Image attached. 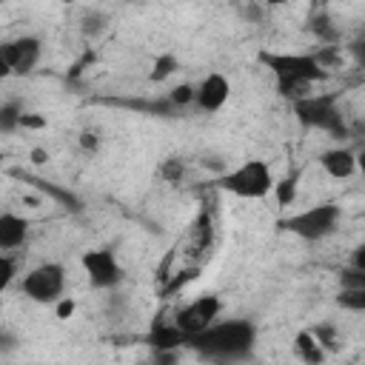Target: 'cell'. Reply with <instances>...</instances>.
Listing matches in <instances>:
<instances>
[{
  "mask_svg": "<svg viewBox=\"0 0 365 365\" xmlns=\"http://www.w3.org/2000/svg\"><path fill=\"white\" fill-rule=\"evenodd\" d=\"M308 29H311V31H314V37L319 40V46H336V43H339V29L334 26V20L328 17V11H325V9H319V11H314V14H311Z\"/></svg>",
  "mask_w": 365,
  "mask_h": 365,
  "instance_id": "14",
  "label": "cell"
},
{
  "mask_svg": "<svg viewBox=\"0 0 365 365\" xmlns=\"http://www.w3.org/2000/svg\"><path fill=\"white\" fill-rule=\"evenodd\" d=\"M174 71H177V57H174V54H163V57L154 60L151 80H154V83H157V80H165V77L174 74Z\"/></svg>",
  "mask_w": 365,
  "mask_h": 365,
  "instance_id": "23",
  "label": "cell"
},
{
  "mask_svg": "<svg viewBox=\"0 0 365 365\" xmlns=\"http://www.w3.org/2000/svg\"><path fill=\"white\" fill-rule=\"evenodd\" d=\"M294 351H297V356L302 359V362H311V365H317V362H322L328 354L322 351V345L314 339V334L311 331H299L297 334V339H294Z\"/></svg>",
  "mask_w": 365,
  "mask_h": 365,
  "instance_id": "15",
  "label": "cell"
},
{
  "mask_svg": "<svg viewBox=\"0 0 365 365\" xmlns=\"http://www.w3.org/2000/svg\"><path fill=\"white\" fill-rule=\"evenodd\" d=\"M336 305L345 311H365V288H342L336 294Z\"/></svg>",
  "mask_w": 365,
  "mask_h": 365,
  "instance_id": "18",
  "label": "cell"
},
{
  "mask_svg": "<svg viewBox=\"0 0 365 365\" xmlns=\"http://www.w3.org/2000/svg\"><path fill=\"white\" fill-rule=\"evenodd\" d=\"M168 103L174 108H188L194 103V86L191 83H177L171 91H168Z\"/></svg>",
  "mask_w": 365,
  "mask_h": 365,
  "instance_id": "20",
  "label": "cell"
},
{
  "mask_svg": "<svg viewBox=\"0 0 365 365\" xmlns=\"http://www.w3.org/2000/svg\"><path fill=\"white\" fill-rule=\"evenodd\" d=\"M356 151L348 145H336L319 154V168L331 177V180H348L356 174Z\"/></svg>",
  "mask_w": 365,
  "mask_h": 365,
  "instance_id": "11",
  "label": "cell"
},
{
  "mask_svg": "<svg viewBox=\"0 0 365 365\" xmlns=\"http://www.w3.org/2000/svg\"><path fill=\"white\" fill-rule=\"evenodd\" d=\"M17 279V259L14 251H0V294L9 291V285Z\"/></svg>",
  "mask_w": 365,
  "mask_h": 365,
  "instance_id": "19",
  "label": "cell"
},
{
  "mask_svg": "<svg viewBox=\"0 0 365 365\" xmlns=\"http://www.w3.org/2000/svg\"><path fill=\"white\" fill-rule=\"evenodd\" d=\"M297 120L308 128H317V131H325L336 140H342L348 134V125H345V114H342V106H339V94H305L299 100L291 103Z\"/></svg>",
  "mask_w": 365,
  "mask_h": 365,
  "instance_id": "4",
  "label": "cell"
},
{
  "mask_svg": "<svg viewBox=\"0 0 365 365\" xmlns=\"http://www.w3.org/2000/svg\"><path fill=\"white\" fill-rule=\"evenodd\" d=\"M80 145H83L86 151H97V148H100L97 131H83V134H80Z\"/></svg>",
  "mask_w": 365,
  "mask_h": 365,
  "instance_id": "27",
  "label": "cell"
},
{
  "mask_svg": "<svg viewBox=\"0 0 365 365\" xmlns=\"http://www.w3.org/2000/svg\"><path fill=\"white\" fill-rule=\"evenodd\" d=\"M57 3H66V6H74V3H83V0H57Z\"/></svg>",
  "mask_w": 365,
  "mask_h": 365,
  "instance_id": "33",
  "label": "cell"
},
{
  "mask_svg": "<svg viewBox=\"0 0 365 365\" xmlns=\"http://www.w3.org/2000/svg\"><path fill=\"white\" fill-rule=\"evenodd\" d=\"M257 342V325L251 319H214L205 331L194 334L185 339V345H191L194 351H200L208 359H245L254 351Z\"/></svg>",
  "mask_w": 365,
  "mask_h": 365,
  "instance_id": "2",
  "label": "cell"
},
{
  "mask_svg": "<svg viewBox=\"0 0 365 365\" xmlns=\"http://www.w3.org/2000/svg\"><path fill=\"white\" fill-rule=\"evenodd\" d=\"M220 314H222V299H220L217 294H202V297L191 299L188 305H182V308L174 314V325H177V328L185 334V339H188V336L205 331L214 319H220Z\"/></svg>",
  "mask_w": 365,
  "mask_h": 365,
  "instance_id": "8",
  "label": "cell"
},
{
  "mask_svg": "<svg viewBox=\"0 0 365 365\" xmlns=\"http://www.w3.org/2000/svg\"><path fill=\"white\" fill-rule=\"evenodd\" d=\"M80 265L94 288H117L123 282V265L114 257V251H108V248L86 251L80 257Z\"/></svg>",
  "mask_w": 365,
  "mask_h": 365,
  "instance_id": "9",
  "label": "cell"
},
{
  "mask_svg": "<svg viewBox=\"0 0 365 365\" xmlns=\"http://www.w3.org/2000/svg\"><path fill=\"white\" fill-rule=\"evenodd\" d=\"M311 334H314V339L322 345V351H325V354H334V351H339V334H336V328H334L331 322L314 325V328H311Z\"/></svg>",
  "mask_w": 365,
  "mask_h": 365,
  "instance_id": "17",
  "label": "cell"
},
{
  "mask_svg": "<svg viewBox=\"0 0 365 365\" xmlns=\"http://www.w3.org/2000/svg\"><path fill=\"white\" fill-rule=\"evenodd\" d=\"M339 222H342V208L336 202H317V205H308V208L285 217L279 222V228L305 242H319V240H328L331 234H336Z\"/></svg>",
  "mask_w": 365,
  "mask_h": 365,
  "instance_id": "5",
  "label": "cell"
},
{
  "mask_svg": "<svg viewBox=\"0 0 365 365\" xmlns=\"http://www.w3.org/2000/svg\"><path fill=\"white\" fill-rule=\"evenodd\" d=\"M274 182L277 180L271 174V165L259 157L242 160L240 165H234L217 177V188L231 197H240V200H265L271 194Z\"/></svg>",
  "mask_w": 365,
  "mask_h": 365,
  "instance_id": "3",
  "label": "cell"
},
{
  "mask_svg": "<svg viewBox=\"0 0 365 365\" xmlns=\"http://www.w3.org/2000/svg\"><path fill=\"white\" fill-rule=\"evenodd\" d=\"M182 174H185V163H182L180 157H168V160H163V165H160V177H163L165 182H180Z\"/></svg>",
  "mask_w": 365,
  "mask_h": 365,
  "instance_id": "22",
  "label": "cell"
},
{
  "mask_svg": "<svg viewBox=\"0 0 365 365\" xmlns=\"http://www.w3.org/2000/svg\"><path fill=\"white\" fill-rule=\"evenodd\" d=\"M351 265H356V268H362L365 271V248L359 245V248H354V259H351Z\"/></svg>",
  "mask_w": 365,
  "mask_h": 365,
  "instance_id": "28",
  "label": "cell"
},
{
  "mask_svg": "<svg viewBox=\"0 0 365 365\" xmlns=\"http://www.w3.org/2000/svg\"><path fill=\"white\" fill-rule=\"evenodd\" d=\"M271 191L277 194L279 205H288V202L294 200V194H297V177H288V180H282V182H274Z\"/></svg>",
  "mask_w": 365,
  "mask_h": 365,
  "instance_id": "25",
  "label": "cell"
},
{
  "mask_svg": "<svg viewBox=\"0 0 365 365\" xmlns=\"http://www.w3.org/2000/svg\"><path fill=\"white\" fill-rule=\"evenodd\" d=\"M66 265L63 262H54V259H46L34 268H29L20 279V294L37 305H54L60 302L63 291H66Z\"/></svg>",
  "mask_w": 365,
  "mask_h": 365,
  "instance_id": "6",
  "label": "cell"
},
{
  "mask_svg": "<svg viewBox=\"0 0 365 365\" xmlns=\"http://www.w3.org/2000/svg\"><path fill=\"white\" fill-rule=\"evenodd\" d=\"M31 222L23 214L0 211V251H17L29 242Z\"/></svg>",
  "mask_w": 365,
  "mask_h": 365,
  "instance_id": "12",
  "label": "cell"
},
{
  "mask_svg": "<svg viewBox=\"0 0 365 365\" xmlns=\"http://www.w3.org/2000/svg\"><path fill=\"white\" fill-rule=\"evenodd\" d=\"M108 29V17L103 14V11H97V9H86L83 14H80V31L86 34V37H100L103 31Z\"/></svg>",
  "mask_w": 365,
  "mask_h": 365,
  "instance_id": "16",
  "label": "cell"
},
{
  "mask_svg": "<svg viewBox=\"0 0 365 365\" xmlns=\"http://www.w3.org/2000/svg\"><path fill=\"white\" fill-rule=\"evenodd\" d=\"M17 348V336L9 334L6 328H0V354H11Z\"/></svg>",
  "mask_w": 365,
  "mask_h": 365,
  "instance_id": "26",
  "label": "cell"
},
{
  "mask_svg": "<svg viewBox=\"0 0 365 365\" xmlns=\"http://www.w3.org/2000/svg\"><path fill=\"white\" fill-rule=\"evenodd\" d=\"M339 285L342 288H365V271L356 265H345L339 271Z\"/></svg>",
  "mask_w": 365,
  "mask_h": 365,
  "instance_id": "24",
  "label": "cell"
},
{
  "mask_svg": "<svg viewBox=\"0 0 365 365\" xmlns=\"http://www.w3.org/2000/svg\"><path fill=\"white\" fill-rule=\"evenodd\" d=\"M325 3H328V0H311V6H314V11H317V9H325Z\"/></svg>",
  "mask_w": 365,
  "mask_h": 365,
  "instance_id": "32",
  "label": "cell"
},
{
  "mask_svg": "<svg viewBox=\"0 0 365 365\" xmlns=\"http://www.w3.org/2000/svg\"><path fill=\"white\" fill-rule=\"evenodd\" d=\"M0 57L9 66L11 77H26L34 71V66L43 57V40L37 34H17L9 40H0Z\"/></svg>",
  "mask_w": 365,
  "mask_h": 365,
  "instance_id": "7",
  "label": "cell"
},
{
  "mask_svg": "<svg viewBox=\"0 0 365 365\" xmlns=\"http://www.w3.org/2000/svg\"><path fill=\"white\" fill-rule=\"evenodd\" d=\"M71 308H74V302H71V299H63V297H60V314L66 317V314H71Z\"/></svg>",
  "mask_w": 365,
  "mask_h": 365,
  "instance_id": "29",
  "label": "cell"
},
{
  "mask_svg": "<svg viewBox=\"0 0 365 365\" xmlns=\"http://www.w3.org/2000/svg\"><path fill=\"white\" fill-rule=\"evenodd\" d=\"M0 3H6V0H0Z\"/></svg>",
  "mask_w": 365,
  "mask_h": 365,
  "instance_id": "34",
  "label": "cell"
},
{
  "mask_svg": "<svg viewBox=\"0 0 365 365\" xmlns=\"http://www.w3.org/2000/svg\"><path fill=\"white\" fill-rule=\"evenodd\" d=\"M259 63L274 74L277 94L288 103L314 91L317 83L328 80V68L314 57V51H259Z\"/></svg>",
  "mask_w": 365,
  "mask_h": 365,
  "instance_id": "1",
  "label": "cell"
},
{
  "mask_svg": "<svg viewBox=\"0 0 365 365\" xmlns=\"http://www.w3.org/2000/svg\"><path fill=\"white\" fill-rule=\"evenodd\" d=\"M9 77H11V71H9V66H6V63H3V57H0V83H3V80H9Z\"/></svg>",
  "mask_w": 365,
  "mask_h": 365,
  "instance_id": "30",
  "label": "cell"
},
{
  "mask_svg": "<svg viewBox=\"0 0 365 365\" xmlns=\"http://www.w3.org/2000/svg\"><path fill=\"white\" fill-rule=\"evenodd\" d=\"M262 6H268V9H277V6H285L288 0H259Z\"/></svg>",
  "mask_w": 365,
  "mask_h": 365,
  "instance_id": "31",
  "label": "cell"
},
{
  "mask_svg": "<svg viewBox=\"0 0 365 365\" xmlns=\"http://www.w3.org/2000/svg\"><path fill=\"white\" fill-rule=\"evenodd\" d=\"M145 342H148L151 348H157V351L180 348V345H185V334L174 325V319H171V322H154V328H151V334L145 336Z\"/></svg>",
  "mask_w": 365,
  "mask_h": 365,
  "instance_id": "13",
  "label": "cell"
},
{
  "mask_svg": "<svg viewBox=\"0 0 365 365\" xmlns=\"http://www.w3.org/2000/svg\"><path fill=\"white\" fill-rule=\"evenodd\" d=\"M20 117H23L20 106H14V103H6V106H0V134H6V131H14V128L20 125Z\"/></svg>",
  "mask_w": 365,
  "mask_h": 365,
  "instance_id": "21",
  "label": "cell"
},
{
  "mask_svg": "<svg viewBox=\"0 0 365 365\" xmlns=\"http://www.w3.org/2000/svg\"><path fill=\"white\" fill-rule=\"evenodd\" d=\"M228 97H231V83H228V77L225 74H220V71H211V74H205L197 86H194V108L197 111H202V114H217L225 103H228Z\"/></svg>",
  "mask_w": 365,
  "mask_h": 365,
  "instance_id": "10",
  "label": "cell"
}]
</instances>
